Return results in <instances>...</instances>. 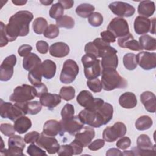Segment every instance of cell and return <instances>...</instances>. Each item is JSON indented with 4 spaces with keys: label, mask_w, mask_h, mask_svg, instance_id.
I'll list each match as a JSON object with an SVG mask.
<instances>
[{
    "label": "cell",
    "mask_w": 156,
    "mask_h": 156,
    "mask_svg": "<svg viewBox=\"0 0 156 156\" xmlns=\"http://www.w3.org/2000/svg\"><path fill=\"white\" fill-rule=\"evenodd\" d=\"M33 14L27 10H21L13 15L4 26V32L9 42L15 41L18 37H24L29 32V24Z\"/></svg>",
    "instance_id": "cell-1"
},
{
    "label": "cell",
    "mask_w": 156,
    "mask_h": 156,
    "mask_svg": "<svg viewBox=\"0 0 156 156\" xmlns=\"http://www.w3.org/2000/svg\"><path fill=\"white\" fill-rule=\"evenodd\" d=\"M101 74L102 88L105 91H112L116 88H124L127 85V80L119 75L116 69H102Z\"/></svg>",
    "instance_id": "cell-2"
},
{
    "label": "cell",
    "mask_w": 156,
    "mask_h": 156,
    "mask_svg": "<svg viewBox=\"0 0 156 156\" xmlns=\"http://www.w3.org/2000/svg\"><path fill=\"white\" fill-rule=\"evenodd\" d=\"M82 65L84 67V74L88 79L98 78L102 73L101 61L93 55L86 54L81 58Z\"/></svg>",
    "instance_id": "cell-3"
},
{
    "label": "cell",
    "mask_w": 156,
    "mask_h": 156,
    "mask_svg": "<svg viewBox=\"0 0 156 156\" xmlns=\"http://www.w3.org/2000/svg\"><path fill=\"white\" fill-rule=\"evenodd\" d=\"M36 97V92L34 87L23 84L16 87L13 93L10 95L9 99L12 102H27Z\"/></svg>",
    "instance_id": "cell-4"
},
{
    "label": "cell",
    "mask_w": 156,
    "mask_h": 156,
    "mask_svg": "<svg viewBox=\"0 0 156 156\" xmlns=\"http://www.w3.org/2000/svg\"><path fill=\"white\" fill-rule=\"evenodd\" d=\"M24 140L19 135H14L8 140L9 148H4L0 151L1 155L24 156L23 151L26 146Z\"/></svg>",
    "instance_id": "cell-5"
},
{
    "label": "cell",
    "mask_w": 156,
    "mask_h": 156,
    "mask_svg": "<svg viewBox=\"0 0 156 156\" xmlns=\"http://www.w3.org/2000/svg\"><path fill=\"white\" fill-rule=\"evenodd\" d=\"M137 147L132 151L134 155H150L155 154V145H153L150 138L146 134L140 135L136 141Z\"/></svg>",
    "instance_id": "cell-6"
},
{
    "label": "cell",
    "mask_w": 156,
    "mask_h": 156,
    "mask_svg": "<svg viewBox=\"0 0 156 156\" xmlns=\"http://www.w3.org/2000/svg\"><path fill=\"white\" fill-rule=\"evenodd\" d=\"M79 71V66L74 60L72 59L66 60L63 63L60 75V82L65 84L72 83L76 79Z\"/></svg>",
    "instance_id": "cell-7"
},
{
    "label": "cell",
    "mask_w": 156,
    "mask_h": 156,
    "mask_svg": "<svg viewBox=\"0 0 156 156\" xmlns=\"http://www.w3.org/2000/svg\"><path fill=\"white\" fill-rule=\"evenodd\" d=\"M0 115L2 118H8L15 121L21 116L26 114L23 109L15 102L12 104L11 102H4L2 99L0 102Z\"/></svg>",
    "instance_id": "cell-8"
},
{
    "label": "cell",
    "mask_w": 156,
    "mask_h": 156,
    "mask_svg": "<svg viewBox=\"0 0 156 156\" xmlns=\"http://www.w3.org/2000/svg\"><path fill=\"white\" fill-rule=\"evenodd\" d=\"M127 132L126 125L122 122H115L112 126L107 127L102 132L103 139L108 143L115 141L125 135Z\"/></svg>",
    "instance_id": "cell-9"
},
{
    "label": "cell",
    "mask_w": 156,
    "mask_h": 156,
    "mask_svg": "<svg viewBox=\"0 0 156 156\" xmlns=\"http://www.w3.org/2000/svg\"><path fill=\"white\" fill-rule=\"evenodd\" d=\"M155 18L150 20L147 18L138 16L134 21V30L138 35H145L148 32L155 34Z\"/></svg>",
    "instance_id": "cell-10"
},
{
    "label": "cell",
    "mask_w": 156,
    "mask_h": 156,
    "mask_svg": "<svg viewBox=\"0 0 156 156\" xmlns=\"http://www.w3.org/2000/svg\"><path fill=\"white\" fill-rule=\"evenodd\" d=\"M107 30L110 31L115 37L121 38L128 35L129 27L126 20L121 17L114 18L107 26Z\"/></svg>",
    "instance_id": "cell-11"
},
{
    "label": "cell",
    "mask_w": 156,
    "mask_h": 156,
    "mask_svg": "<svg viewBox=\"0 0 156 156\" xmlns=\"http://www.w3.org/2000/svg\"><path fill=\"white\" fill-rule=\"evenodd\" d=\"M37 146L43 148L49 154H54L59 149L60 145L57 139L54 136H48L42 132L36 141Z\"/></svg>",
    "instance_id": "cell-12"
},
{
    "label": "cell",
    "mask_w": 156,
    "mask_h": 156,
    "mask_svg": "<svg viewBox=\"0 0 156 156\" xmlns=\"http://www.w3.org/2000/svg\"><path fill=\"white\" fill-rule=\"evenodd\" d=\"M108 7L115 15L121 18L132 16L135 12V9L132 5L121 1L111 2Z\"/></svg>",
    "instance_id": "cell-13"
},
{
    "label": "cell",
    "mask_w": 156,
    "mask_h": 156,
    "mask_svg": "<svg viewBox=\"0 0 156 156\" xmlns=\"http://www.w3.org/2000/svg\"><path fill=\"white\" fill-rule=\"evenodd\" d=\"M16 63V57L12 54L7 57L0 66V80L1 81L9 80L13 74V67Z\"/></svg>",
    "instance_id": "cell-14"
},
{
    "label": "cell",
    "mask_w": 156,
    "mask_h": 156,
    "mask_svg": "<svg viewBox=\"0 0 156 156\" xmlns=\"http://www.w3.org/2000/svg\"><path fill=\"white\" fill-rule=\"evenodd\" d=\"M60 122L63 133L64 134L65 132H68L71 135H75L83 127L84 124L78 115L74 116L68 119H61Z\"/></svg>",
    "instance_id": "cell-15"
},
{
    "label": "cell",
    "mask_w": 156,
    "mask_h": 156,
    "mask_svg": "<svg viewBox=\"0 0 156 156\" xmlns=\"http://www.w3.org/2000/svg\"><path fill=\"white\" fill-rule=\"evenodd\" d=\"M137 64L144 70H151L156 67V53L142 51L136 55Z\"/></svg>",
    "instance_id": "cell-16"
},
{
    "label": "cell",
    "mask_w": 156,
    "mask_h": 156,
    "mask_svg": "<svg viewBox=\"0 0 156 156\" xmlns=\"http://www.w3.org/2000/svg\"><path fill=\"white\" fill-rule=\"evenodd\" d=\"M95 136V132L93 127L83 126V127L75 135L74 140L81 144L83 147H87Z\"/></svg>",
    "instance_id": "cell-17"
},
{
    "label": "cell",
    "mask_w": 156,
    "mask_h": 156,
    "mask_svg": "<svg viewBox=\"0 0 156 156\" xmlns=\"http://www.w3.org/2000/svg\"><path fill=\"white\" fill-rule=\"evenodd\" d=\"M117 50L113 48L102 56L101 66L102 69L113 68L116 69L118 65V57Z\"/></svg>",
    "instance_id": "cell-18"
},
{
    "label": "cell",
    "mask_w": 156,
    "mask_h": 156,
    "mask_svg": "<svg viewBox=\"0 0 156 156\" xmlns=\"http://www.w3.org/2000/svg\"><path fill=\"white\" fill-rule=\"evenodd\" d=\"M43 132L51 136L63 135L60 122L55 119H49L44 124Z\"/></svg>",
    "instance_id": "cell-19"
},
{
    "label": "cell",
    "mask_w": 156,
    "mask_h": 156,
    "mask_svg": "<svg viewBox=\"0 0 156 156\" xmlns=\"http://www.w3.org/2000/svg\"><path fill=\"white\" fill-rule=\"evenodd\" d=\"M140 101L145 109L150 113H155L156 110L155 95L151 91H146L140 95Z\"/></svg>",
    "instance_id": "cell-20"
},
{
    "label": "cell",
    "mask_w": 156,
    "mask_h": 156,
    "mask_svg": "<svg viewBox=\"0 0 156 156\" xmlns=\"http://www.w3.org/2000/svg\"><path fill=\"white\" fill-rule=\"evenodd\" d=\"M119 46L122 48H128L134 51H140L141 49L139 43L134 39L133 35L129 33L128 35L119 38L118 40Z\"/></svg>",
    "instance_id": "cell-21"
},
{
    "label": "cell",
    "mask_w": 156,
    "mask_h": 156,
    "mask_svg": "<svg viewBox=\"0 0 156 156\" xmlns=\"http://www.w3.org/2000/svg\"><path fill=\"white\" fill-rule=\"evenodd\" d=\"M69 47L63 42H56L49 48L50 54L54 57L62 58L66 57L69 53Z\"/></svg>",
    "instance_id": "cell-22"
},
{
    "label": "cell",
    "mask_w": 156,
    "mask_h": 156,
    "mask_svg": "<svg viewBox=\"0 0 156 156\" xmlns=\"http://www.w3.org/2000/svg\"><path fill=\"white\" fill-rule=\"evenodd\" d=\"M61 99L58 94L46 93L40 98V102L43 106L52 109L61 102Z\"/></svg>",
    "instance_id": "cell-23"
},
{
    "label": "cell",
    "mask_w": 156,
    "mask_h": 156,
    "mask_svg": "<svg viewBox=\"0 0 156 156\" xmlns=\"http://www.w3.org/2000/svg\"><path fill=\"white\" fill-rule=\"evenodd\" d=\"M119 104L124 108H133L137 105V99L133 93L126 92L119 96Z\"/></svg>",
    "instance_id": "cell-24"
},
{
    "label": "cell",
    "mask_w": 156,
    "mask_h": 156,
    "mask_svg": "<svg viewBox=\"0 0 156 156\" xmlns=\"http://www.w3.org/2000/svg\"><path fill=\"white\" fill-rule=\"evenodd\" d=\"M155 3L151 1H142L138 7V13L146 18L151 16L155 12Z\"/></svg>",
    "instance_id": "cell-25"
},
{
    "label": "cell",
    "mask_w": 156,
    "mask_h": 156,
    "mask_svg": "<svg viewBox=\"0 0 156 156\" xmlns=\"http://www.w3.org/2000/svg\"><path fill=\"white\" fill-rule=\"evenodd\" d=\"M43 77L46 79L53 78L56 73V65L51 60H45L41 64Z\"/></svg>",
    "instance_id": "cell-26"
},
{
    "label": "cell",
    "mask_w": 156,
    "mask_h": 156,
    "mask_svg": "<svg viewBox=\"0 0 156 156\" xmlns=\"http://www.w3.org/2000/svg\"><path fill=\"white\" fill-rule=\"evenodd\" d=\"M41 64V60L40 57L34 53H30L24 57L23 60V66L26 71L30 70L37 68Z\"/></svg>",
    "instance_id": "cell-27"
},
{
    "label": "cell",
    "mask_w": 156,
    "mask_h": 156,
    "mask_svg": "<svg viewBox=\"0 0 156 156\" xmlns=\"http://www.w3.org/2000/svg\"><path fill=\"white\" fill-rule=\"evenodd\" d=\"M14 128L18 133L23 134L32 127V121L29 118L23 116L14 121Z\"/></svg>",
    "instance_id": "cell-28"
},
{
    "label": "cell",
    "mask_w": 156,
    "mask_h": 156,
    "mask_svg": "<svg viewBox=\"0 0 156 156\" xmlns=\"http://www.w3.org/2000/svg\"><path fill=\"white\" fill-rule=\"evenodd\" d=\"M76 100L80 105L87 108L92 105L94 98L88 90H82L77 95Z\"/></svg>",
    "instance_id": "cell-29"
},
{
    "label": "cell",
    "mask_w": 156,
    "mask_h": 156,
    "mask_svg": "<svg viewBox=\"0 0 156 156\" xmlns=\"http://www.w3.org/2000/svg\"><path fill=\"white\" fill-rule=\"evenodd\" d=\"M139 44L142 50L155 51L156 49L155 39L147 34L143 35L139 38Z\"/></svg>",
    "instance_id": "cell-30"
},
{
    "label": "cell",
    "mask_w": 156,
    "mask_h": 156,
    "mask_svg": "<svg viewBox=\"0 0 156 156\" xmlns=\"http://www.w3.org/2000/svg\"><path fill=\"white\" fill-rule=\"evenodd\" d=\"M98 110L102 116L104 125H105L113 118V107L110 104L104 102V104L98 108Z\"/></svg>",
    "instance_id": "cell-31"
},
{
    "label": "cell",
    "mask_w": 156,
    "mask_h": 156,
    "mask_svg": "<svg viewBox=\"0 0 156 156\" xmlns=\"http://www.w3.org/2000/svg\"><path fill=\"white\" fill-rule=\"evenodd\" d=\"M94 10L95 7L93 5L88 3H82L76 7V12L78 16L86 18H88Z\"/></svg>",
    "instance_id": "cell-32"
},
{
    "label": "cell",
    "mask_w": 156,
    "mask_h": 156,
    "mask_svg": "<svg viewBox=\"0 0 156 156\" xmlns=\"http://www.w3.org/2000/svg\"><path fill=\"white\" fill-rule=\"evenodd\" d=\"M153 124L152 119L147 115L140 116L135 122V127L138 130H146L149 129Z\"/></svg>",
    "instance_id": "cell-33"
},
{
    "label": "cell",
    "mask_w": 156,
    "mask_h": 156,
    "mask_svg": "<svg viewBox=\"0 0 156 156\" xmlns=\"http://www.w3.org/2000/svg\"><path fill=\"white\" fill-rule=\"evenodd\" d=\"M42 73L41 70V65L37 68L29 71L28 80L34 86L41 83Z\"/></svg>",
    "instance_id": "cell-34"
},
{
    "label": "cell",
    "mask_w": 156,
    "mask_h": 156,
    "mask_svg": "<svg viewBox=\"0 0 156 156\" xmlns=\"http://www.w3.org/2000/svg\"><path fill=\"white\" fill-rule=\"evenodd\" d=\"M48 26V22L43 17H38L35 18L32 24L34 32L39 35L43 34Z\"/></svg>",
    "instance_id": "cell-35"
},
{
    "label": "cell",
    "mask_w": 156,
    "mask_h": 156,
    "mask_svg": "<svg viewBox=\"0 0 156 156\" xmlns=\"http://www.w3.org/2000/svg\"><path fill=\"white\" fill-rule=\"evenodd\" d=\"M123 64L127 69L130 71L134 70L138 65L136 55L133 53L126 54L123 57Z\"/></svg>",
    "instance_id": "cell-36"
},
{
    "label": "cell",
    "mask_w": 156,
    "mask_h": 156,
    "mask_svg": "<svg viewBox=\"0 0 156 156\" xmlns=\"http://www.w3.org/2000/svg\"><path fill=\"white\" fill-rule=\"evenodd\" d=\"M74 20L68 15H63L56 20V25L58 27H64L70 29L74 27Z\"/></svg>",
    "instance_id": "cell-37"
},
{
    "label": "cell",
    "mask_w": 156,
    "mask_h": 156,
    "mask_svg": "<svg viewBox=\"0 0 156 156\" xmlns=\"http://www.w3.org/2000/svg\"><path fill=\"white\" fill-rule=\"evenodd\" d=\"M75 89L72 86H65L61 88L59 95L63 100L69 101L75 97Z\"/></svg>",
    "instance_id": "cell-38"
},
{
    "label": "cell",
    "mask_w": 156,
    "mask_h": 156,
    "mask_svg": "<svg viewBox=\"0 0 156 156\" xmlns=\"http://www.w3.org/2000/svg\"><path fill=\"white\" fill-rule=\"evenodd\" d=\"M64 13V8L59 3H55L52 5L49 10V16L51 18L57 20L62 17Z\"/></svg>",
    "instance_id": "cell-39"
},
{
    "label": "cell",
    "mask_w": 156,
    "mask_h": 156,
    "mask_svg": "<svg viewBox=\"0 0 156 156\" xmlns=\"http://www.w3.org/2000/svg\"><path fill=\"white\" fill-rule=\"evenodd\" d=\"M41 104L37 101H27L26 103V108L27 114L35 115L38 113L41 110Z\"/></svg>",
    "instance_id": "cell-40"
},
{
    "label": "cell",
    "mask_w": 156,
    "mask_h": 156,
    "mask_svg": "<svg viewBox=\"0 0 156 156\" xmlns=\"http://www.w3.org/2000/svg\"><path fill=\"white\" fill-rule=\"evenodd\" d=\"M59 35V29L57 25L49 24L43 33V35L49 39H53L57 37Z\"/></svg>",
    "instance_id": "cell-41"
},
{
    "label": "cell",
    "mask_w": 156,
    "mask_h": 156,
    "mask_svg": "<svg viewBox=\"0 0 156 156\" xmlns=\"http://www.w3.org/2000/svg\"><path fill=\"white\" fill-rule=\"evenodd\" d=\"M88 21L91 26L99 27L103 23V16L99 12H93L88 16Z\"/></svg>",
    "instance_id": "cell-42"
},
{
    "label": "cell",
    "mask_w": 156,
    "mask_h": 156,
    "mask_svg": "<svg viewBox=\"0 0 156 156\" xmlns=\"http://www.w3.org/2000/svg\"><path fill=\"white\" fill-rule=\"evenodd\" d=\"M74 108L71 104H66L61 111L62 119L66 120L74 116Z\"/></svg>",
    "instance_id": "cell-43"
},
{
    "label": "cell",
    "mask_w": 156,
    "mask_h": 156,
    "mask_svg": "<svg viewBox=\"0 0 156 156\" xmlns=\"http://www.w3.org/2000/svg\"><path fill=\"white\" fill-rule=\"evenodd\" d=\"M87 85L89 89L94 93L101 92L102 89V85L101 80L98 78L88 80Z\"/></svg>",
    "instance_id": "cell-44"
},
{
    "label": "cell",
    "mask_w": 156,
    "mask_h": 156,
    "mask_svg": "<svg viewBox=\"0 0 156 156\" xmlns=\"http://www.w3.org/2000/svg\"><path fill=\"white\" fill-rule=\"evenodd\" d=\"M27 153L30 156H43L46 155V152L41 149L38 146L32 144L27 147Z\"/></svg>",
    "instance_id": "cell-45"
},
{
    "label": "cell",
    "mask_w": 156,
    "mask_h": 156,
    "mask_svg": "<svg viewBox=\"0 0 156 156\" xmlns=\"http://www.w3.org/2000/svg\"><path fill=\"white\" fill-rule=\"evenodd\" d=\"M0 130L2 134L7 136H12L15 135V129L11 124L2 123L0 125Z\"/></svg>",
    "instance_id": "cell-46"
},
{
    "label": "cell",
    "mask_w": 156,
    "mask_h": 156,
    "mask_svg": "<svg viewBox=\"0 0 156 156\" xmlns=\"http://www.w3.org/2000/svg\"><path fill=\"white\" fill-rule=\"evenodd\" d=\"M85 52L86 54H91L96 57L97 58H99L98 49L96 46L93 41L87 43L85 46Z\"/></svg>",
    "instance_id": "cell-47"
},
{
    "label": "cell",
    "mask_w": 156,
    "mask_h": 156,
    "mask_svg": "<svg viewBox=\"0 0 156 156\" xmlns=\"http://www.w3.org/2000/svg\"><path fill=\"white\" fill-rule=\"evenodd\" d=\"M57 153L58 155H74V151L70 144H65L60 146Z\"/></svg>",
    "instance_id": "cell-48"
},
{
    "label": "cell",
    "mask_w": 156,
    "mask_h": 156,
    "mask_svg": "<svg viewBox=\"0 0 156 156\" xmlns=\"http://www.w3.org/2000/svg\"><path fill=\"white\" fill-rule=\"evenodd\" d=\"M40 134H39V133L37 131H32L30 132H29L26 133L24 136V141L27 144H33L34 143H36L40 136Z\"/></svg>",
    "instance_id": "cell-49"
},
{
    "label": "cell",
    "mask_w": 156,
    "mask_h": 156,
    "mask_svg": "<svg viewBox=\"0 0 156 156\" xmlns=\"http://www.w3.org/2000/svg\"><path fill=\"white\" fill-rule=\"evenodd\" d=\"M131 144V140L127 136H122L117 142H116V146L118 148L120 149H126L130 147Z\"/></svg>",
    "instance_id": "cell-50"
},
{
    "label": "cell",
    "mask_w": 156,
    "mask_h": 156,
    "mask_svg": "<svg viewBox=\"0 0 156 156\" xmlns=\"http://www.w3.org/2000/svg\"><path fill=\"white\" fill-rule=\"evenodd\" d=\"M105 144V140L103 139H97L89 144L88 147L91 151H97L103 147Z\"/></svg>",
    "instance_id": "cell-51"
},
{
    "label": "cell",
    "mask_w": 156,
    "mask_h": 156,
    "mask_svg": "<svg viewBox=\"0 0 156 156\" xmlns=\"http://www.w3.org/2000/svg\"><path fill=\"white\" fill-rule=\"evenodd\" d=\"M101 38L105 42L110 43H114L116 41L115 36L109 30H107L101 32Z\"/></svg>",
    "instance_id": "cell-52"
},
{
    "label": "cell",
    "mask_w": 156,
    "mask_h": 156,
    "mask_svg": "<svg viewBox=\"0 0 156 156\" xmlns=\"http://www.w3.org/2000/svg\"><path fill=\"white\" fill-rule=\"evenodd\" d=\"M36 48L38 52L44 54H46L49 51V45L46 41L39 40L36 43Z\"/></svg>",
    "instance_id": "cell-53"
},
{
    "label": "cell",
    "mask_w": 156,
    "mask_h": 156,
    "mask_svg": "<svg viewBox=\"0 0 156 156\" xmlns=\"http://www.w3.org/2000/svg\"><path fill=\"white\" fill-rule=\"evenodd\" d=\"M32 50V47L29 44H23L21 45L18 50V54L21 57H26L29 54Z\"/></svg>",
    "instance_id": "cell-54"
},
{
    "label": "cell",
    "mask_w": 156,
    "mask_h": 156,
    "mask_svg": "<svg viewBox=\"0 0 156 156\" xmlns=\"http://www.w3.org/2000/svg\"><path fill=\"white\" fill-rule=\"evenodd\" d=\"M4 26L5 24L3 23V22L0 23V31H1V41H0V47L2 48L7 44L9 43V41L7 38V37L5 35V32H4Z\"/></svg>",
    "instance_id": "cell-55"
},
{
    "label": "cell",
    "mask_w": 156,
    "mask_h": 156,
    "mask_svg": "<svg viewBox=\"0 0 156 156\" xmlns=\"http://www.w3.org/2000/svg\"><path fill=\"white\" fill-rule=\"evenodd\" d=\"M34 87L35 90L36 96L38 98H40L43 94L48 93L47 87L43 83H39Z\"/></svg>",
    "instance_id": "cell-56"
},
{
    "label": "cell",
    "mask_w": 156,
    "mask_h": 156,
    "mask_svg": "<svg viewBox=\"0 0 156 156\" xmlns=\"http://www.w3.org/2000/svg\"><path fill=\"white\" fill-rule=\"evenodd\" d=\"M70 144L73 148L74 155H79L83 151V146L81 144H80L77 141L74 140L70 143Z\"/></svg>",
    "instance_id": "cell-57"
},
{
    "label": "cell",
    "mask_w": 156,
    "mask_h": 156,
    "mask_svg": "<svg viewBox=\"0 0 156 156\" xmlns=\"http://www.w3.org/2000/svg\"><path fill=\"white\" fill-rule=\"evenodd\" d=\"M107 156H121L122 155V153L121 152V151L116 148H111L109 149L107 152H106Z\"/></svg>",
    "instance_id": "cell-58"
},
{
    "label": "cell",
    "mask_w": 156,
    "mask_h": 156,
    "mask_svg": "<svg viewBox=\"0 0 156 156\" xmlns=\"http://www.w3.org/2000/svg\"><path fill=\"white\" fill-rule=\"evenodd\" d=\"M58 2H59L65 9H69L74 5V1L71 0H60Z\"/></svg>",
    "instance_id": "cell-59"
},
{
    "label": "cell",
    "mask_w": 156,
    "mask_h": 156,
    "mask_svg": "<svg viewBox=\"0 0 156 156\" xmlns=\"http://www.w3.org/2000/svg\"><path fill=\"white\" fill-rule=\"evenodd\" d=\"M12 3L14 4L15 5H24L26 2H27V1H24V0H12Z\"/></svg>",
    "instance_id": "cell-60"
},
{
    "label": "cell",
    "mask_w": 156,
    "mask_h": 156,
    "mask_svg": "<svg viewBox=\"0 0 156 156\" xmlns=\"http://www.w3.org/2000/svg\"><path fill=\"white\" fill-rule=\"evenodd\" d=\"M40 2L44 5H49L53 2V1H48V0H44V1H40Z\"/></svg>",
    "instance_id": "cell-61"
},
{
    "label": "cell",
    "mask_w": 156,
    "mask_h": 156,
    "mask_svg": "<svg viewBox=\"0 0 156 156\" xmlns=\"http://www.w3.org/2000/svg\"><path fill=\"white\" fill-rule=\"evenodd\" d=\"M122 155H134L132 150L130 151H124L122 152Z\"/></svg>",
    "instance_id": "cell-62"
}]
</instances>
